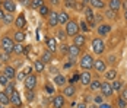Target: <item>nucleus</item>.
<instances>
[{"mask_svg": "<svg viewBox=\"0 0 127 108\" xmlns=\"http://www.w3.org/2000/svg\"><path fill=\"white\" fill-rule=\"evenodd\" d=\"M1 48H3L4 53L10 54L13 50H15V42H13L12 38H9V36H3V39H1Z\"/></svg>", "mask_w": 127, "mask_h": 108, "instance_id": "f257e3e1", "label": "nucleus"}, {"mask_svg": "<svg viewBox=\"0 0 127 108\" xmlns=\"http://www.w3.org/2000/svg\"><path fill=\"white\" fill-rule=\"evenodd\" d=\"M94 63H95V60L92 59V56L85 54V56L80 59V67H82V69H85V70H89V69H92V67H94Z\"/></svg>", "mask_w": 127, "mask_h": 108, "instance_id": "f03ea898", "label": "nucleus"}, {"mask_svg": "<svg viewBox=\"0 0 127 108\" xmlns=\"http://www.w3.org/2000/svg\"><path fill=\"white\" fill-rule=\"evenodd\" d=\"M77 31H79V25L75 22V21H69L66 24V34L70 36L77 35Z\"/></svg>", "mask_w": 127, "mask_h": 108, "instance_id": "7ed1b4c3", "label": "nucleus"}, {"mask_svg": "<svg viewBox=\"0 0 127 108\" xmlns=\"http://www.w3.org/2000/svg\"><path fill=\"white\" fill-rule=\"evenodd\" d=\"M92 50H94V53H96V54H101L102 51L105 50V44H104V41H102L101 38H95V39L92 41Z\"/></svg>", "mask_w": 127, "mask_h": 108, "instance_id": "20e7f679", "label": "nucleus"}, {"mask_svg": "<svg viewBox=\"0 0 127 108\" xmlns=\"http://www.w3.org/2000/svg\"><path fill=\"white\" fill-rule=\"evenodd\" d=\"M35 85H37V76H35V74H28V76H26V79H25V86H26V89H29V91H34Z\"/></svg>", "mask_w": 127, "mask_h": 108, "instance_id": "39448f33", "label": "nucleus"}, {"mask_svg": "<svg viewBox=\"0 0 127 108\" xmlns=\"http://www.w3.org/2000/svg\"><path fill=\"white\" fill-rule=\"evenodd\" d=\"M1 6L4 7V10H6L7 13H13L15 12V9H16V4H15L13 0H4Z\"/></svg>", "mask_w": 127, "mask_h": 108, "instance_id": "423d86ee", "label": "nucleus"}, {"mask_svg": "<svg viewBox=\"0 0 127 108\" xmlns=\"http://www.w3.org/2000/svg\"><path fill=\"white\" fill-rule=\"evenodd\" d=\"M10 102H12L13 105H16V107L22 105V99H21V95H19L18 91H13V94L10 95Z\"/></svg>", "mask_w": 127, "mask_h": 108, "instance_id": "0eeeda50", "label": "nucleus"}, {"mask_svg": "<svg viewBox=\"0 0 127 108\" xmlns=\"http://www.w3.org/2000/svg\"><path fill=\"white\" fill-rule=\"evenodd\" d=\"M85 15H86V19H88V24L91 26L95 25V13L92 12L91 7H85Z\"/></svg>", "mask_w": 127, "mask_h": 108, "instance_id": "6e6552de", "label": "nucleus"}, {"mask_svg": "<svg viewBox=\"0 0 127 108\" xmlns=\"http://www.w3.org/2000/svg\"><path fill=\"white\" fill-rule=\"evenodd\" d=\"M3 74L10 80V79H13V77H16V72H15V67H12V66H6L4 67V70H3Z\"/></svg>", "mask_w": 127, "mask_h": 108, "instance_id": "1a4fd4ad", "label": "nucleus"}, {"mask_svg": "<svg viewBox=\"0 0 127 108\" xmlns=\"http://www.w3.org/2000/svg\"><path fill=\"white\" fill-rule=\"evenodd\" d=\"M101 91H102V94H104V96H111L113 95V88H111V85L110 83H107V82H104V83L101 85Z\"/></svg>", "mask_w": 127, "mask_h": 108, "instance_id": "9d476101", "label": "nucleus"}, {"mask_svg": "<svg viewBox=\"0 0 127 108\" xmlns=\"http://www.w3.org/2000/svg\"><path fill=\"white\" fill-rule=\"evenodd\" d=\"M48 24H50V26H57V24H59V13L50 12V15H48Z\"/></svg>", "mask_w": 127, "mask_h": 108, "instance_id": "9b49d317", "label": "nucleus"}, {"mask_svg": "<svg viewBox=\"0 0 127 108\" xmlns=\"http://www.w3.org/2000/svg\"><path fill=\"white\" fill-rule=\"evenodd\" d=\"M73 44H75V45H76V47H83V45H85V36L83 35H79V34H77V35H75V38H73Z\"/></svg>", "mask_w": 127, "mask_h": 108, "instance_id": "f8f14e48", "label": "nucleus"}, {"mask_svg": "<svg viewBox=\"0 0 127 108\" xmlns=\"http://www.w3.org/2000/svg\"><path fill=\"white\" fill-rule=\"evenodd\" d=\"M47 45H48V50L51 53L57 51V41H56V38H47Z\"/></svg>", "mask_w": 127, "mask_h": 108, "instance_id": "ddd939ff", "label": "nucleus"}, {"mask_svg": "<svg viewBox=\"0 0 127 108\" xmlns=\"http://www.w3.org/2000/svg\"><path fill=\"white\" fill-rule=\"evenodd\" d=\"M53 105H54V108H63L64 105V98L60 95H57L54 99H53Z\"/></svg>", "mask_w": 127, "mask_h": 108, "instance_id": "4468645a", "label": "nucleus"}, {"mask_svg": "<svg viewBox=\"0 0 127 108\" xmlns=\"http://www.w3.org/2000/svg\"><path fill=\"white\" fill-rule=\"evenodd\" d=\"M91 73L88 72H83L82 74H80V83L82 85H91Z\"/></svg>", "mask_w": 127, "mask_h": 108, "instance_id": "2eb2a0df", "label": "nucleus"}, {"mask_svg": "<svg viewBox=\"0 0 127 108\" xmlns=\"http://www.w3.org/2000/svg\"><path fill=\"white\" fill-rule=\"evenodd\" d=\"M110 31H111V26L107 25V24L99 25V28H98V34H99V35H107Z\"/></svg>", "mask_w": 127, "mask_h": 108, "instance_id": "dca6fc26", "label": "nucleus"}, {"mask_svg": "<svg viewBox=\"0 0 127 108\" xmlns=\"http://www.w3.org/2000/svg\"><path fill=\"white\" fill-rule=\"evenodd\" d=\"M15 25H16V28H24L26 25V19L24 15H19L18 18H16V21H15Z\"/></svg>", "mask_w": 127, "mask_h": 108, "instance_id": "f3484780", "label": "nucleus"}, {"mask_svg": "<svg viewBox=\"0 0 127 108\" xmlns=\"http://www.w3.org/2000/svg\"><path fill=\"white\" fill-rule=\"evenodd\" d=\"M94 67H95L98 72H104V70L107 69V64L104 63V60H95V63H94Z\"/></svg>", "mask_w": 127, "mask_h": 108, "instance_id": "a211bd4d", "label": "nucleus"}, {"mask_svg": "<svg viewBox=\"0 0 127 108\" xmlns=\"http://www.w3.org/2000/svg\"><path fill=\"white\" fill-rule=\"evenodd\" d=\"M121 0H110V9L111 10H114V12H117L120 7H121Z\"/></svg>", "mask_w": 127, "mask_h": 108, "instance_id": "6ab92c4d", "label": "nucleus"}, {"mask_svg": "<svg viewBox=\"0 0 127 108\" xmlns=\"http://www.w3.org/2000/svg\"><path fill=\"white\" fill-rule=\"evenodd\" d=\"M9 102H10L9 95H7L6 92H0V104H1V105H6V104H9Z\"/></svg>", "mask_w": 127, "mask_h": 108, "instance_id": "aec40b11", "label": "nucleus"}, {"mask_svg": "<svg viewBox=\"0 0 127 108\" xmlns=\"http://www.w3.org/2000/svg\"><path fill=\"white\" fill-rule=\"evenodd\" d=\"M77 54H79V47H76L75 44H73V45H70V47H69V56H70L72 59H75Z\"/></svg>", "mask_w": 127, "mask_h": 108, "instance_id": "412c9836", "label": "nucleus"}, {"mask_svg": "<svg viewBox=\"0 0 127 108\" xmlns=\"http://www.w3.org/2000/svg\"><path fill=\"white\" fill-rule=\"evenodd\" d=\"M69 22V15L66 12H60L59 13V24H67Z\"/></svg>", "mask_w": 127, "mask_h": 108, "instance_id": "4be33fe9", "label": "nucleus"}, {"mask_svg": "<svg viewBox=\"0 0 127 108\" xmlns=\"http://www.w3.org/2000/svg\"><path fill=\"white\" fill-rule=\"evenodd\" d=\"M64 96H73L75 95V86L73 85H69L67 88H64Z\"/></svg>", "mask_w": 127, "mask_h": 108, "instance_id": "5701e85b", "label": "nucleus"}, {"mask_svg": "<svg viewBox=\"0 0 127 108\" xmlns=\"http://www.w3.org/2000/svg\"><path fill=\"white\" fill-rule=\"evenodd\" d=\"M34 67H35V70L39 73V72H42V70L45 69V63H44L42 60H37L35 64H34Z\"/></svg>", "mask_w": 127, "mask_h": 108, "instance_id": "b1692460", "label": "nucleus"}, {"mask_svg": "<svg viewBox=\"0 0 127 108\" xmlns=\"http://www.w3.org/2000/svg\"><path fill=\"white\" fill-rule=\"evenodd\" d=\"M53 53H51L50 50H45L44 51V54H42V61L44 63H50L51 61V59H53V56H51Z\"/></svg>", "mask_w": 127, "mask_h": 108, "instance_id": "393cba45", "label": "nucleus"}, {"mask_svg": "<svg viewBox=\"0 0 127 108\" xmlns=\"http://www.w3.org/2000/svg\"><path fill=\"white\" fill-rule=\"evenodd\" d=\"M42 6H44V1H42V0H32V1H31V7H32V9H38L39 10Z\"/></svg>", "mask_w": 127, "mask_h": 108, "instance_id": "a878e982", "label": "nucleus"}, {"mask_svg": "<svg viewBox=\"0 0 127 108\" xmlns=\"http://www.w3.org/2000/svg\"><path fill=\"white\" fill-rule=\"evenodd\" d=\"M92 7H96V9H102L104 7V1L102 0H91V3H89Z\"/></svg>", "mask_w": 127, "mask_h": 108, "instance_id": "bb28decb", "label": "nucleus"}, {"mask_svg": "<svg viewBox=\"0 0 127 108\" xmlns=\"http://www.w3.org/2000/svg\"><path fill=\"white\" fill-rule=\"evenodd\" d=\"M54 82H56V85L62 86V85L66 83V77H64V76H62V74H57V76L54 77Z\"/></svg>", "mask_w": 127, "mask_h": 108, "instance_id": "cd10ccee", "label": "nucleus"}, {"mask_svg": "<svg viewBox=\"0 0 127 108\" xmlns=\"http://www.w3.org/2000/svg\"><path fill=\"white\" fill-rule=\"evenodd\" d=\"M13 38H15V41H16V42H19V44H21V42L25 39V34H24V32H21V31H18V32L15 34Z\"/></svg>", "mask_w": 127, "mask_h": 108, "instance_id": "c85d7f7f", "label": "nucleus"}, {"mask_svg": "<svg viewBox=\"0 0 127 108\" xmlns=\"http://www.w3.org/2000/svg\"><path fill=\"white\" fill-rule=\"evenodd\" d=\"M101 82H99V80H92V82H91V89H92V91H98V89H101Z\"/></svg>", "mask_w": 127, "mask_h": 108, "instance_id": "c756f323", "label": "nucleus"}, {"mask_svg": "<svg viewBox=\"0 0 127 108\" xmlns=\"http://www.w3.org/2000/svg\"><path fill=\"white\" fill-rule=\"evenodd\" d=\"M64 6L69 9H76V3L75 0H64Z\"/></svg>", "mask_w": 127, "mask_h": 108, "instance_id": "7c9ffc66", "label": "nucleus"}, {"mask_svg": "<svg viewBox=\"0 0 127 108\" xmlns=\"http://www.w3.org/2000/svg\"><path fill=\"white\" fill-rule=\"evenodd\" d=\"M16 54H22V53H25V48L22 47V44H15V50H13Z\"/></svg>", "mask_w": 127, "mask_h": 108, "instance_id": "2f4dec72", "label": "nucleus"}, {"mask_svg": "<svg viewBox=\"0 0 127 108\" xmlns=\"http://www.w3.org/2000/svg\"><path fill=\"white\" fill-rule=\"evenodd\" d=\"M111 88H113V91H120L121 89V82L120 80H114L111 83Z\"/></svg>", "mask_w": 127, "mask_h": 108, "instance_id": "473e14b6", "label": "nucleus"}, {"mask_svg": "<svg viewBox=\"0 0 127 108\" xmlns=\"http://www.w3.org/2000/svg\"><path fill=\"white\" fill-rule=\"evenodd\" d=\"M0 85H3V86H7V85H9V79H7L3 73L0 74Z\"/></svg>", "mask_w": 127, "mask_h": 108, "instance_id": "72a5a7b5", "label": "nucleus"}, {"mask_svg": "<svg viewBox=\"0 0 127 108\" xmlns=\"http://www.w3.org/2000/svg\"><path fill=\"white\" fill-rule=\"evenodd\" d=\"M3 22H4V24H12V22H13V16L10 15V13L4 15V18H3Z\"/></svg>", "mask_w": 127, "mask_h": 108, "instance_id": "f704fd0d", "label": "nucleus"}, {"mask_svg": "<svg viewBox=\"0 0 127 108\" xmlns=\"http://www.w3.org/2000/svg\"><path fill=\"white\" fill-rule=\"evenodd\" d=\"M115 74H117V72L115 70H108V72L105 73V76H107V79H115Z\"/></svg>", "mask_w": 127, "mask_h": 108, "instance_id": "c9c22d12", "label": "nucleus"}, {"mask_svg": "<svg viewBox=\"0 0 127 108\" xmlns=\"http://www.w3.org/2000/svg\"><path fill=\"white\" fill-rule=\"evenodd\" d=\"M105 16H107L108 19H115V12L111 10V9H108V10L105 12Z\"/></svg>", "mask_w": 127, "mask_h": 108, "instance_id": "e433bc0d", "label": "nucleus"}, {"mask_svg": "<svg viewBox=\"0 0 127 108\" xmlns=\"http://www.w3.org/2000/svg\"><path fill=\"white\" fill-rule=\"evenodd\" d=\"M34 98H35V94H34L32 91H29V89H28V92H26V99L31 102V101H34Z\"/></svg>", "mask_w": 127, "mask_h": 108, "instance_id": "4c0bfd02", "label": "nucleus"}, {"mask_svg": "<svg viewBox=\"0 0 127 108\" xmlns=\"http://www.w3.org/2000/svg\"><path fill=\"white\" fill-rule=\"evenodd\" d=\"M66 35H67V34L63 32V31H57V38H59L60 41H64V39H66Z\"/></svg>", "mask_w": 127, "mask_h": 108, "instance_id": "58836bf2", "label": "nucleus"}, {"mask_svg": "<svg viewBox=\"0 0 127 108\" xmlns=\"http://www.w3.org/2000/svg\"><path fill=\"white\" fill-rule=\"evenodd\" d=\"M26 76H28V74H25L24 72L16 73V79H18V80H25V79H26Z\"/></svg>", "mask_w": 127, "mask_h": 108, "instance_id": "ea45409f", "label": "nucleus"}, {"mask_svg": "<svg viewBox=\"0 0 127 108\" xmlns=\"http://www.w3.org/2000/svg\"><path fill=\"white\" fill-rule=\"evenodd\" d=\"M39 13H41L42 16H45V15H50V10H48V7H47V6H42V7L39 9Z\"/></svg>", "mask_w": 127, "mask_h": 108, "instance_id": "a19ab883", "label": "nucleus"}, {"mask_svg": "<svg viewBox=\"0 0 127 108\" xmlns=\"http://www.w3.org/2000/svg\"><path fill=\"white\" fill-rule=\"evenodd\" d=\"M13 91H15V88H13V85H7V86H6V94H7V95L10 96L13 94Z\"/></svg>", "mask_w": 127, "mask_h": 108, "instance_id": "79ce46f5", "label": "nucleus"}, {"mask_svg": "<svg viewBox=\"0 0 127 108\" xmlns=\"http://www.w3.org/2000/svg\"><path fill=\"white\" fill-rule=\"evenodd\" d=\"M118 105H120V108H126L127 107V101H124L123 98H120V99H118Z\"/></svg>", "mask_w": 127, "mask_h": 108, "instance_id": "37998d69", "label": "nucleus"}, {"mask_svg": "<svg viewBox=\"0 0 127 108\" xmlns=\"http://www.w3.org/2000/svg\"><path fill=\"white\" fill-rule=\"evenodd\" d=\"M7 60H9V54H7V53L0 54V61H7Z\"/></svg>", "mask_w": 127, "mask_h": 108, "instance_id": "c03bdc74", "label": "nucleus"}, {"mask_svg": "<svg viewBox=\"0 0 127 108\" xmlns=\"http://www.w3.org/2000/svg\"><path fill=\"white\" fill-rule=\"evenodd\" d=\"M80 28H82V31H85V32H88V31H89L86 22H80Z\"/></svg>", "mask_w": 127, "mask_h": 108, "instance_id": "a18cd8bd", "label": "nucleus"}, {"mask_svg": "<svg viewBox=\"0 0 127 108\" xmlns=\"http://www.w3.org/2000/svg\"><path fill=\"white\" fill-rule=\"evenodd\" d=\"M95 102L101 105V104H102V98H101V96H95Z\"/></svg>", "mask_w": 127, "mask_h": 108, "instance_id": "49530a36", "label": "nucleus"}, {"mask_svg": "<svg viewBox=\"0 0 127 108\" xmlns=\"http://www.w3.org/2000/svg\"><path fill=\"white\" fill-rule=\"evenodd\" d=\"M121 98H123L124 101H127V89H124V91H123V94H121Z\"/></svg>", "mask_w": 127, "mask_h": 108, "instance_id": "de8ad7c7", "label": "nucleus"}, {"mask_svg": "<svg viewBox=\"0 0 127 108\" xmlns=\"http://www.w3.org/2000/svg\"><path fill=\"white\" fill-rule=\"evenodd\" d=\"M98 108H113V107H111L110 104H104V102H102V104H101V105H99Z\"/></svg>", "mask_w": 127, "mask_h": 108, "instance_id": "09e8293b", "label": "nucleus"}, {"mask_svg": "<svg viewBox=\"0 0 127 108\" xmlns=\"http://www.w3.org/2000/svg\"><path fill=\"white\" fill-rule=\"evenodd\" d=\"M53 91H54V89H53V86L48 85V86H47V92H48V94H53Z\"/></svg>", "mask_w": 127, "mask_h": 108, "instance_id": "8fccbe9b", "label": "nucleus"}, {"mask_svg": "<svg viewBox=\"0 0 127 108\" xmlns=\"http://www.w3.org/2000/svg\"><path fill=\"white\" fill-rule=\"evenodd\" d=\"M77 108H86L85 102H79V104H77Z\"/></svg>", "mask_w": 127, "mask_h": 108, "instance_id": "3c124183", "label": "nucleus"}, {"mask_svg": "<svg viewBox=\"0 0 127 108\" xmlns=\"http://www.w3.org/2000/svg\"><path fill=\"white\" fill-rule=\"evenodd\" d=\"M121 6H123V7L127 10V0H126V1H123V4H121Z\"/></svg>", "mask_w": 127, "mask_h": 108, "instance_id": "603ef678", "label": "nucleus"}, {"mask_svg": "<svg viewBox=\"0 0 127 108\" xmlns=\"http://www.w3.org/2000/svg\"><path fill=\"white\" fill-rule=\"evenodd\" d=\"M3 18H4V13H3V12H1V10H0V19L3 21Z\"/></svg>", "mask_w": 127, "mask_h": 108, "instance_id": "864d4df0", "label": "nucleus"}, {"mask_svg": "<svg viewBox=\"0 0 127 108\" xmlns=\"http://www.w3.org/2000/svg\"><path fill=\"white\" fill-rule=\"evenodd\" d=\"M19 1H21L22 4H28V0H19Z\"/></svg>", "mask_w": 127, "mask_h": 108, "instance_id": "5fc2aeb1", "label": "nucleus"}, {"mask_svg": "<svg viewBox=\"0 0 127 108\" xmlns=\"http://www.w3.org/2000/svg\"><path fill=\"white\" fill-rule=\"evenodd\" d=\"M91 3V0H83V4H89Z\"/></svg>", "mask_w": 127, "mask_h": 108, "instance_id": "6e6d98bb", "label": "nucleus"}, {"mask_svg": "<svg viewBox=\"0 0 127 108\" xmlns=\"http://www.w3.org/2000/svg\"><path fill=\"white\" fill-rule=\"evenodd\" d=\"M51 3H53V4H57V3H59V0H51Z\"/></svg>", "mask_w": 127, "mask_h": 108, "instance_id": "4d7b16f0", "label": "nucleus"}, {"mask_svg": "<svg viewBox=\"0 0 127 108\" xmlns=\"http://www.w3.org/2000/svg\"><path fill=\"white\" fill-rule=\"evenodd\" d=\"M124 18H126V21H127V10H126V13H124Z\"/></svg>", "mask_w": 127, "mask_h": 108, "instance_id": "13d9d810", "label": "nucleus"}, {"mask_svg": "<svg viewBox=\"0 0 127 108\" xmlns=\"http://www.w3.org/2000/svg\"><path fill=\"white\" fill-rule=\"evenodd\" d=\"M1 4H3V1H0V6H1Z\"/></svg>", "mask_w": 127, "mask_h": 108, "instance_id": "bf43d9fd", "label": "nucleus"}, {"mask_svg": "<svg viewBox=\"0 0 127 108\" xmlns=\"http://www.w3.org/2000/svg\"><path fill=\"white\" fill-rule=\"evenodd\" d=\"M0 108H3V105H1V104H0Z\"/></svg>", "mask_w": 127, "mask_h": 108, "instance_id": "052dcab7", "label": "nucleus"}, {"mask_svg": "<svg viewBox=\"0 0 127 108\" xmlns=\"http://www.w3.org/2000/svg\"><path fill=\"white\" fill-rule=\"evenodd\" d=\"M0 67H1V61H0Z\"/></svg>", "mask_w": 127, "mask_h": 108, "instance_id": "680f3d73", "label": "nucleus"}]
</instances>
